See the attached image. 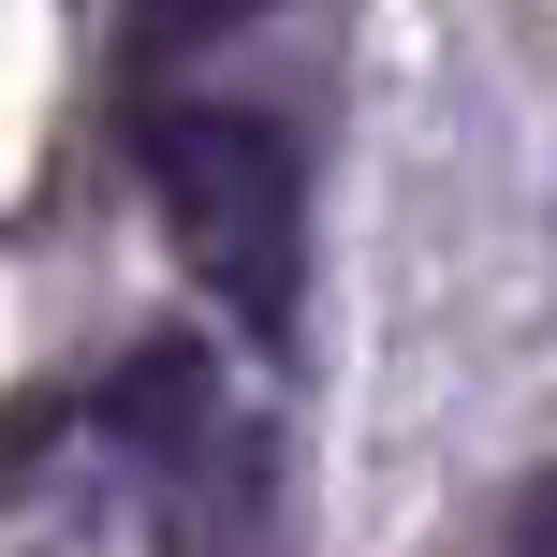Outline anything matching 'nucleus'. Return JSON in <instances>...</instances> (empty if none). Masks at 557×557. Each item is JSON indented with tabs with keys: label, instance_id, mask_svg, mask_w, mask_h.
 Returning <instances> with one entry per match:
<instances>
[{
	"label": "nucleus",
	"instance_id": "3",
	"mask_svg": "<svg viewBox=\"0 0 557 557\" xmlns=\"http://www.w3.org/2000/svg\"><path fill=\"white\" fill-rule=\"evenodd\" d=\"M133 29H162V45H206V29H250V15H278V0H117Z\"/></svg>",
	"mask_w": 557,
	"mask_h": 557
},
{
	"label": "nucleus",
	"instance_id": "4",
	"mask_svg": "<svg viewBox=\"0 0 557 557\" xmlns=\"http://www.w3.org/2000/svg\"><path fill=\"white\" fill-rule=\"evenodd\" d=\"M176 557H250V543H221V529H206V513H191V529H176Z\"/></svg>",
	"mask_w": 557,
	"mask_h": 557
},
{
	"label": "nucleus",
	"instance_id": "5",
	"mask_svg": "<svg viewBox=\"0 0 557 557\" xmlns=\"http://www.w3.org/2000/svg\"><path fill=\"white\" fill-rule=\"evenodd\" d=\"M543 543H557V484H543Z\"/></svg>",
	"mask_w": 557,
	"mask_h": 557
},
{
	"label": "nucleus",
	"instance_id": "1",
	"mask_svg": "<svg viewBox=\"0 0 557 557\" xmlns=\"http://www.w3.org/2000/svg\"><path fill=\"white\" fill-rule=\"evenodd\" d=\"M133 162L162 191L176 250L221 278V308L250 337H294V294H308V162H294V133L264 103H147Z\"/></svg>",
	"mask_w": 557,
	"mask_h": 557
},
{
	"label": "nucleus",
	"instance_id": "2",
	"mask_svg": "<svg viewBox=\"0 0 557 557\" xmlns=\"http://www.w3.org/2000/svg\"><path fill=\"white\" fill-rule=\"evenodd\" d=\"M103 425H117V441H147V455H176V441L206 425V352H191V337H147V352L103 382Z\"/></svg>",
	"mask_w": 557,
	"mask_h": 557
}]
</instances>
